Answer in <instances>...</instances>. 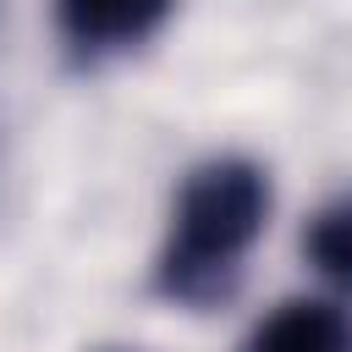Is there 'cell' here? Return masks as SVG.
Instances as JSON below:
<instances>
[{
  "instance_id": "3957f363",
  "label": "cell",
  "mask_w": 352,
  "mask_h": 352,
  "mask_svg": "<svg viewBox=\"0 0 352 352\" xmlns=\"http://www.w3.org/2000/svg\"><path fill=\"white\" fill-rule=\"evenodd\" d=\"M242 352H352V324L341 308L297 297V302H280L242 341Z\"/></svg>"
},
{
  "instance_id": "277c9868",
  "label": "cell",
  "mask_w": 352,
  "mask_h": 352,
  "mask_svg": "<svg viewBox=\"0 0 352 352\" xmlns=\"http://www.w3.org/2000/svg\"><path fill=\"white\" fill-rule=\"evenodd\" d=\"M302 248H308V258H314L319 275H330L336 286L352 292V198L319 209L314 226H308V236H302Z\"/></svg>"
},
{
  "instance_id": "7a4b0ae2",
  "label": "cell",
  "mask_w": 352,
  "mask_h": 352,
  "mask_svg": "<svg viewBox=\"0 0 352 352\" xmlns=\"http://www.w3.org/2000/svg\"><path fill=\"white\" fill-rule=\"evenodd\" d=\"M170 0H55L60 33L77 50H121L165 22Z\"/></svg>"
},
{
  "instance_id": "6da1fadb",
  "label": "cell",
  "mask_w": 352,
  "mask_h": 352,
  "mask_svg": "<svg viewBox=\"0 0 352 352\" xmlns=\"http://www.w3.org/2000/svg\"><path fill=\"white\" fill-rule=\"evenodd\" d=\"M270 182L248 160H214L187 176L176 198V231L160 264V286L182 302H214L231 292L242 253L264 231Z\"/></svg>"
}]
</instances>
